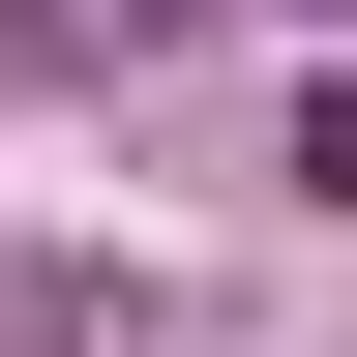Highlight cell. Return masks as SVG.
<instances>
[{"label": "cell", "instance_id": "7a4b0ae2", "mask_svg": "<svg viewBox=\"0 0 357 357\" xmlns=\"http://www.w3.org/2000/svg\"><path fill=\"white\" fill-rule=\"evenodd\" d=\"M89 30H178V0H89Z\"/></svg>", "mask_w": 357, "mask_h": 357}, {"label": "cell", "instance_id": "6da1fadb", "mask_svg": "<svg viewBox=\"0 0 357 357\" xmlns=\"http://www.w3.org/2000/svg\"><path fill=\"white\" fill-rule=\"evenodd\" d=\"M0 357H149V298L119 268H0Z\"/></svg>", "mask_w": 357, "mask_h": 357}]
</instances>
